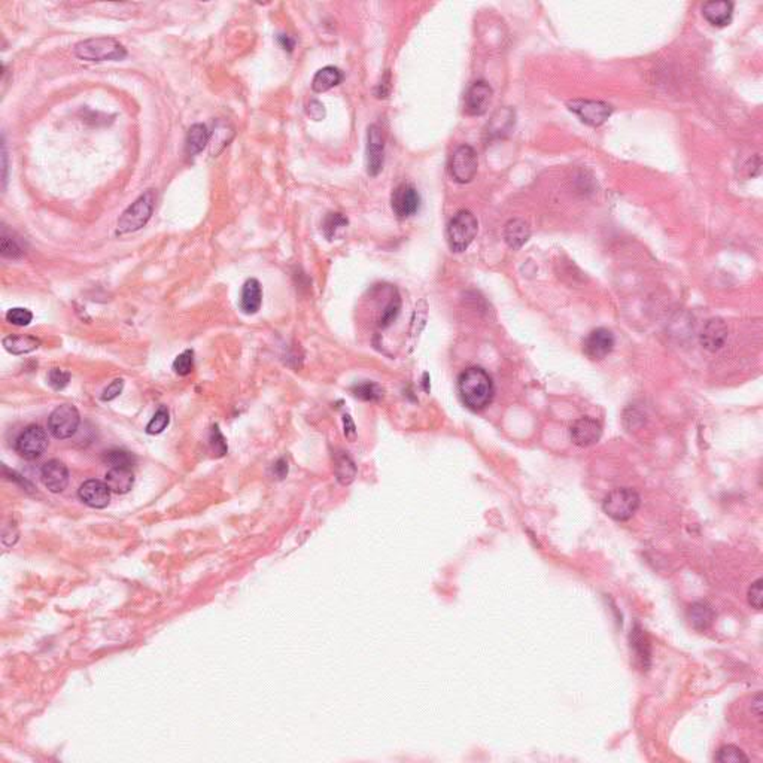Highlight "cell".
Returning <instances> with one entry per match:
<instances>
[{
    "label": "cell",
    "instance_id": "30",
    "mask_svg": "<svg viewBox=\"0 0 763 763\" xmlns=\"http://www.w3.org/2000/svg\"><path fill=\"white\" fill-rule=\"evenodd\" d=\"M103 461L111 465V468L114 467H124V468H131L133 464H135V456H133L130 452H126V451H119V449H114V451H107L105 452L103 455Z\"/></svg>",
    "mask_w": 763,
    "mask_h": 763
},
{
    "label": "cell",
    "instance_id": "3",
    "mask_svg": "<svg viewBox=\"0 0 763 763\" xmlns=\"http://www.w3.org/2000/svg\"><path fill=\"white\" fill-rule=\"evenodd\" d=\"M157 194L154 190H147L143 194L133 201L128 208L123 212L118 220L117 234L135 233L142 227L147 225L155 209Z\"/></svg>",
    "mask_w": 763,
    "mask_h": 763
},
{
    "label": "cell",
    "instance_id": "8",
    "mask_svg": "<svg viewBox=\"0 0 763 763\" xmlns=\"http://www.w3.org/2000/svg\"><path fill=\"white\" fill-rule=\"evenodd\" d=\"M48 447L46 431L39 425H30L24 430L15 442V451L24 459L39 458Z\"/></svg>",
    "mask_w": 763,
    "mask_h": 763
},
{
    "label": "cell",
    "instance_id": "9",
    "mask_svg": "<svg viewBox=\"0 0 763 763\" xmlns=\"http://www.w3.org/2000/svg\"><path fill=\"white\" fill-rule=\"evenodd\" d=\"M568 107L583 121L585 124L592 127H599L613 114V107L598 100H573L568 103Z\"/></svg>",
    "mask_w": 763,
    "mask_h": 763
},
{
    "label": "cell",
    "instance_id": "17",
    "mask_svg": "<svg viewBox=\"0 0 763 763\" xmlns=\"http://www.w3.org/2000/svg\"><path fill=\"white\" fill-rule=\"evenodd\" d=\"M571 440L580 447H588L595 444L602 434L599 422L592 418H580L571 427Z\"/></svg>",
    "mask_w": 763,
    "mask_h": 763
},
{
    "label": "cell",
    "instance_id": "25",
    "mask_svg": "<svg viewBox=\"0 0 763 763\" xmlns=\"http://www.w3.org/2000/svg\"><path fill=\"white\" fill-rule=\"evenodd\" d=\"M4 346L14 355L30 354L41 346V340L33 336H8L4 338Z\"/></svg>",
    "mask_w": 763,
    "mask_h": 763
},
{
    "label": "cell",
    "instance_id": "11",
    "mask_svg": "<svg viewBox=\"0 0 763 763\" xmlns=\"http://www.w3.org/2000/svg\"><path fill=\"white\" fill-rule=\"evenodd\" d=\"M493 95V90L486 81H477L471 86L464 99L465 114L470 117H480L488 112Z\"/></svg>",
    "mask_w": 763,
    "mask_h": 763
},
{
    "label": "cell",
    "instance_id": "5",
    "mask_svg": "<svg viewBox=\"0 0 763 763\" xmlns=\"http://www.w3.org/2000/svg\"><path fill=\"white\" fill-rule=\"evenodd\" d=\"M639 495L631 488H619L611 491L602 503L604 512L617 522L631 519L639 508Z\"/></svg>",
    "mask_w": 763,
    "mask_h": 763
},
{
    "label": "cell",
    "instance_id": "10",
    "mask_svg": "<svg viewBox=\"0 0 763 763\" xmlns=\"http://www.w3.org/2000/svg\"><path fill=\"white\" fill-rule=\"evenodd\" d=\"M391 208L398 218L413 216L420 208V196L411 184H399L391 196Z\"/></svg>",
    "mask_w": 763,
    "mask_h": 763
},
{
    "label": "cell",
    "instance_id": "43",
    "mask_svg": "<svg viewBox=\"0 0 763 763\" xmlns=\"http://www.w3.org/2000/svg\"><path fill=\"white\" fill-rule=\"evenodd\" d=\"M273 473L277 479H284L288 475V463L285 459H279L273 467Z\"/></svg>",
    "mask_w": 763,
    "mask_h": 763
},
{
    "label": "cell",
    "instance_id": "20",
    "mask_svg": "<svg viewBox=\"0 0 763 763\" xmlns=\"http://www.w3.org/2000/svg\"><path fill=\"white\" fill-rule=\"evenodd\" d=\"M343 72L336 66H325L314 74L312 79V90L314 93H325L343 81Z\"/></svg>",
    "mask_w": 763,
    "mask_h": 763
},
{
    "label": "cell",
    "instance_id": "45",
    "mask_svg": "<svg viewBox=\"0 0 763 763\" xmlns=\"http://www.w3.org/2000/svg\"><path fill=\"white\" fill-rule=\"evenodd\" d=\"M2 166H4V187H6V180H8V152H6L5 139L2 142Z\"/></svg>",
    "mask_w": 763,
    "mask_h": 763
},
{
    "label": "cell",
    "instance_id": "12",
    "mask_svg": "<svg viewBox=\"0 0 763 763\" xmlns=\"http://www.w3.org/2000/svg\"><path fill=\"white\" fill-rule=\"evenodd\" d=\"M385 163V136L379 126L373 124L367 133V172L370 176H378Z\"/></svg>",
    "mask_w": 763,
    "mask_h": 763
},
{
    "label": "cell",
    "instance_id": "7",
    "mask_svg": "<svg viewBox=\"0 0 763 763\" xmlns=\"http://www.w3.org/2000/svg\"><path fill=\"white\" fill-rule=\"evenodd\" d=\"M79 411L75 406L62 404L58 406L48 419V430L55 439L66 440L70 439L78 431L79 427Z\"/></svg>",
    "mask_w": 763,
    "mask_h": 763
},
{
    "label": "cell",
    "instance_id": "26",
    "mask_svg": "<svg viewBox=\"0 0 763 763\" xmlns=\"http://www.w3.org/2000/svg\"><path fill=\"white\" fill-rule=\"evenodd\" d=\"M689 619L695 629L704 631V629L711 626L714 621V611L707 602H695L689 610Z\"/></svg>",
    "mask_w": 763,
    "mask_h": 763
},
{
    "label": "cell",
    "instance_id": "16",
    "mask_svg": "<svg viewBox=\"0 0 763 763\" xmlns=\"http://www.w3.org/2000/svg\"><path fill=\"white\" fill-rule=\"evenodd\" d=\"M701 345L710 352H716L728 340V325L720 318H711L701 331Z\"/></svg>",
    "mask_w": 763,
    "mask_h": 763
},
{
    "label": "cell",
    "instance_id": "15",
    "mask_svg": "<svg viewBox=\"0 0 763 763\" xmlns=\"http://www.w3.org/2000/svg\"><path fill=\"white\" fill-rule=\"evenodd\" d=\"M41 479L48 491H51L53 493L63 492L69 484V470L65 463L53 459V461H48L42 467Z\"/></svg>",
    "mask_w": 763,
    "mask_h": 763
},
{
    "label": "cell",
    "instance_id": "13",
    "mask_svg": "<svg viewBox=\"0 0 763 763\" xmlns=\"http://www.w3.org/2000/svg\"><path fill=\"white\" fill-rule=\"evenodd\" d=\"M614 336L607 329H597L588 334L583 342V352L588 358L599 361L607 357L614 347Z\"/></svg>",
    "mask_w": 763,
    "mask_h": 763
},
{
    "label": "cell",
    "instance_id": "42",
    "mask_svg": "<svg viewBox=\"0 0 763 763\" xmlns=\"http://www.w3.org/2000/svg\"><path fill=\"white\" fill-rule=\"evenodd\" d=\"M343 423H345V435L347 439L354 440L357 431H355V423H354L352 418H350L349 415H345L343 416Z\"/></svg>",
    "mask_w": 763,
    "mask_h": 763
},
{
    "label": "cell",
    "instance_id": "44",
    "mask_svg": "<svg viewBox=\"0 0 763 763\" xmlns=\"http://www.w3.org/2000/svg\"><path fill=\"white\" fill-rule=\"evenodd\" d=\"M277 41H279V44L282 45L284 50L286 51H293L294 46H296V41L291 38V36L288 34H279V38H277Z\"/></svg>",
    "mask_w": 763,
    "mask_h": 763
},
{
    "label": "cell",
    "instance_id": "35",
    "mask_svg": "<svg viewBox=\"0 0 763 763\" xmlns=\"http://www.w3.org/2000/svg\"><path fill=\"white\" fill-rule=\"evenodd\" d=\"M33 319V313L29 309L14 307L6 312V321L17 326H27Z\"/></svg>",
    "mask_w": 763,
    "mask_h": 763
},
{
    "label": "cell",
    "instance_id": "37",
    "mask_svg": "<svg viewBox=\"0 0 763 763\" xmlns=\"http://www.w3.org/2000/svg\"><path fill=\"white\" fill-rule=\"evenodd\" d=\"M763 580L762 578H757L756 581H753L752 586H750L748 589V602L752 604V607L756 609V610H762V605H763Z\"/></svg>",
    "mask_w": 763,
    "mask_h": 763
},
{
    "label": "cell",
    "instance_id": "38",
    "mask_svg": "<svg viewBox=\"0 0 763 763\" xmlns=\"http://www.w3.org/2000/svg\"><path fill=\"white\" fill-rule=\"evenodd\" d=\"M391 72L386 70L385 75L380 78L379 84L376 86V88H374V94H376L378 99H386L387 95L391 94V90H392V84H391Z\"/></svg>",
    "mask_w": 763,
    "mask_h": 763
},
{
    "label": "cell",
    "instance_id": "28",
    "mask_svg": "<svg viewBox=\"0 0 763 763\" xmlns=\"http://www.w3.org/2000/svg\"><path fill=\"white\" fill-rule=\"evenodd\" d=\"M0 252H2V257L5 258H20L24 253L20 240L8 233L5 227L2 236H0Z\"/></svg>",
    "mask_w": 763,
    "mask_h": 763
},
{
    "label": "cell",
    "instance_id": "23",
    "mask_svg": "<svg viewBox=\"0 0 763 763\" xmlns=\"http://www.w3.org/2000/svg\"><path fill=\"white\" fill-rule=\"evenodd\" d=\"M211 140V131L204 124H194L190 127L185 139V150L187 154L194 157L200 154Z\"/></svg>",
    "mask_w": 763,
    "mask_h": 763
},
{
    "label": "cell",
    "instance_id": "40",
    "mask_svg": "<svg viewBox=\"0 0 763 763\" xmlns=\"http://www.w3.org/2000/svg\"><path fill=\"white\" fill-rule=\"evenodd\" d=\"M212 446H213V451L220 456L227 452L225 440L223 437V434L220 432V430H218V427H213L212 430Z\"/></svg>",
    "mask_w": 763,
    "mask_h": 763
},
{
    "label": "cell",
    "instance_id": "33",
    "mask_svg": "<svg viewBox=\"0 0 763 763\" xmlns=\"http://www.w3.org/2000/svg\"><path fill=\"white\" fill-rule=\"evenodd\" d=\"M717 762L722 763H738V762H748V757L744 755L741 748L735 745H723L716 756Z\"/></svg>",
    "mask_w": 763,
    "mask_h": 763
},
{
    "label": "cell",
    "instance_id": "27",
    "mask_svg": "<svg viewBox=\"0 0 763 763\" xmlns=\"http://www.w3.org/2000/svg\"><path fill=\"white\" fill-rule=\"evenodd\" d=\"M383 387L373 380H364L352 387V394L362 402H379L383 398Z\"/></svg>",
    "mask_w": 763,
    "mask_h": 763
},
{
    "label": "cell",
    "instance_id": "29",
    "mask_svg": "<svg viewBox=\"0 0 763 763\" xmlns=\"http://www.w3.org/2000/svg\"><path fill=\"white\" fill-rule=\"evenodd\" d=\"M336 475L342 484H349L357 476V467L346 453L340 455L336 461Z\"/></svg>",
    "mask_w": 763,
    "mask_h": 763
},
{
    "label": "cell",
    "instance_id": "6",
    "mask_svg": "<svg viewBox=\"0 0 763 763\" xmlns=\"http://www.w3.org/2000/svg\"><path fill=\"white\" fill-rule=\"evenodd\" d=\"M479 167V159L473 147L461 145L458 147L449 160V173L458 184H468L475 179Z\"/></svg>",
    "mask_w": 763,
    "mask_h": 763
},
{
    "label": "cell",
    "instance_id": "1",
    "mask_svg": "<svg viewBox=\"0 0 763 763\" xmlns=\"http://www.w3.org/2000/svg\"><path fill=\"white\" fill-rule=\"evenodd\" d=\"M458 392L470 410L480 411L492 403L495 386L486 370L482 367H470L459 374Z\"/></svg>",
    "mask_w": 763,
    "mask_h": 763
},
{
    "label": "cell",
    "instance_id": "36",
    "mask_svg": "<svg viewBox=\"0 0 763 763\" xmlns=\"http://www.w3.org/2000/svg\"><path fill=\"white\" fill-rule=\"evenodd\" d=\"M69 382H70V374L65 370L53 369L50 373H48V385H50L55 391L65 390V387L69 385Z\"/></svg>",
    "mask_w": 763,
    "mask_h": 763
},
{
    "label": "cell",
    "instance_id": "18",
    "mask_svg": "<svg viewBox=\"0 0 763 763\" xmlns=\"http://www.w3.org/2000/svg\"><path fill=\"white\" fill-rule=\"evenodd\" d=\"M702 15L714 27L729 26L734 15V4L728 0H711L702 6Z\"/></svg>",
    "mask_w": 763,
    "mask_h": 763
},
{
    "label": "cell",
    "instance_id": "14",
    "mask_svg": "<svg viewBox=\"0 0 763 763\" xmlns=\"http://www.w3.org/2000/svg\"><path fill=\"white\" fill-rule=\"evenodd\" d=\"M78 493L81 501L91 508H105L111 501V489L106 483L95 479L84 482Z\"/></svg>",
    "mask_w": 763,
    "mask_h": 763
},
{
    "label": "cell",
    "instance_id": "21",
    "mask_svg": "<svg viewBox=\"0 0 763 763\" xmlns=\"http://www.w3.org/2000/svg\"><path fill=\"white\" fill-rule=\"evenodd\" d=\"M531 236L529 224L524 220H510L505 224L504 228V239L505 244L512 249H520L522 248Z\"/></svg>",
    "mask_w": 763,
    "mask_h": 763
},
{
    "label": "cell",
    "instance_id": "24",
    "mask_svg": "<svg viewBox=\"0 0 763 763\" xmlns=\"http://www.w3.org/2000/svg\"><path fill=\"white\" fill-rule=\"evenodd\" d=\"M513 124H515V112L512 111V109L508 107L500 109V111L492 117L491 123L488 124L486 135L489 139L503 138L505 133H508V130L512 128Z\"/></svg>",
    "mask_w": 763,
    "mask_h": 763
},
{
    "label": "cell",
    "instance_id": "34",
    "mask_svg": "<svg viewBox=\"0 0 763 763\" xmlns=\"http://www.w3.org/2000/svg\"><path fill=\"white\" fill-rule=\"evenodd\" d=\"M173 370L179 376H188L194 370V352L191 349L184 350L183 354L176 357L173 361Z\"/></svg>",
    "mask_w": 763,
    "mask_h": 763
},
{
    "label": "cell",
    "instance_id": "2",
    "mask_svg": "<svg viewBox=\"0 0 763 763\" xmlns=\"http://www.w3.org/2000/svg\"><path fill=\"white\" fill-rule=\"evenodd\" d=\"M75 55L84 62H119L127 57L123 44L114 38H91L75 45Z\"/></svg>",
    "mask_w": 763,
    "mask_h": 763
},
{
    "label": "cell",
    "instance_id": "32",
    "mask_svg": "<svg viewBox=\"0 0 763 763\" xmlns=\"http://www.w3.org/2000/svg\"><path fill=\"white\" fill-rule=\"evenodd\" d=\"M168 422H171V415H168V410L164 406H161L159 410L155 411V415L152 416V419L150 420V423L147 425V432L151 434V435L160 434L167 428Z\"/></svg>",
    "mask_w": 763,
    "mask_h": 763
},
{
    "label": "cell",
    "instance_id": "19",
    "mask_svg": "<svg viewBox=\"0 0 763 763\" xmlns=\"http://www.w3.org/2000/svg\"><path fill=\"white\" fill-rule=\"evenodd\" d=\"M263 305V288L257 279H248L240 293V310L245 314H256Z\"/></svg>",
    "mask_w": 763,
    "mask_h": 763
},
{
    "label": "cell",
    "instance_id": "22",
    "mask_svg": "<svg viewBox=\"0 0 763 763\" xmlns=\"http://www.w3.org/2000/svg\"><path fill=\"white\" fill-rule=\"evenodd\" d=\"M105 483L114 493H127L133 488L135 476H133L131 468L114 467L106 473Z\"/></svg>",
    "mask_w": 763,
    "mask_h": 763
},
{
    "label": "cell",
    "instance_id": "4",
    "mask_svg": "<svg viewBox=\"0 0 763 763\" xmlns=\"http://www.w3.org/2000/svg\"><path fill=\"white\" fill-rule=\"evenodd\" d=\"M479 230L477 218L470 211H459L453 215L446 230L449 248L453 252H464L476 239Z\"/></svg>",
    "mask_w": 763,
    "mask_h": 763
},
{
    "label": "cell",
    "instance_id": "31",
    "mask_svg": "<svg viewBox=\"0 0 763 763\" xmlns=\"http://www.w3.org/2000/svg\"><path fill=\"white\" fill-rule=\"evenodd\" d=\"M347 225V218H345L342 213H329L325 216V220L322 223V230H324V234L325 237L329 240H333L337 234L338 230H342Z\"/></svg>",
    "mask_w": 763,
    "mask_h": 763
},
{
    "label": "cell",
    "instance_id": "39",
    "mask_svg": "<svg viewBox=\"0 0 763 763\" xmlns=\"http://www.w3.org/2000/svg\"><path fill=\"white\" fill-rule=\"evenodd\" d=\"M124 390V380L123 379H115L111 385H107L105 387V391L102 394V399L103 402H112V399H115L121 392H123Z\"/></svg>",
    "mask_w": 763,
    "mask_h": 763
},
{
    "label": "cell",
    "instance_id": "41",
    "mask_svg": "<svg viewBox=\"0 0 763 763\" xmlns=\"http://www.w3.org/2000/svg\"><path fill=\"white\" fill-rule=\"evenodd\" d=\"M307 115L314 119V121H321L324 117H325V109H324V105L318 100H312L309 105H307Z\"/></svg>",
    "mask_w": 763,
    "mask_h": 763
}]
</instances>
